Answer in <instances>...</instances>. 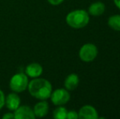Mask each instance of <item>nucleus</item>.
Returning <instances> with one entry per match:
<instances>
[{
  "instance_id": "1",
  "label": "nucleus",
  "mask_w": 120,
  "mask_h": 119,
  "mask_svg": "<svg viewBox=\"0 0 120 119\" xmlns=\"http://www.w3.org/2000/svg\"><path fill=\"white\" fill-rule=\"evenodd\" d=\"M27 89L30 95L37 100H46L50 98L52 92V86L48 80L38 77L29 82Z\"/></svg>"
},
{
  "instance_id": "2",
  "label": "nucleus",
  "mask_w": 120,
  "mask_h": 119,
  "mask_svg": "<svg viewBox=\"0 0 120 119\" xmlns=\"http://www.w3.org/2000/svg\"><path fill=\"white\" fill-rule=\"evenodd\" d=\"M90 16L87 11L82 9L74 10L67 14L65 21L70 27L75 29H82L88 25Z\"/></svg>"
},
{
  "instance_id": "3",
  "label": "nucleus",
  "mask_w": 120,
  "mask_h": 119,
  "mask_svg": "<svg viewBox=\"0 0 120 119\" xmlns=\"http://www.w3.org/2000/svg\"><path fill=\"white\" fill-rule=\"evenodd\" d=\"M29 78L25 73H17L10 79L9 87L13 92L21 93L25 91L28 87Z\"/></svg>"
},
{
  "instance_id": "4",
  "label": "nucleus",
  "mask_w": 120,
  "mask_h": 119,
  "mask_svg": "<svg viewBox=\"0 0 120 119\" xmlns=\"http://www.w3.org/2000/svg\"><path fill=\"white\" fill-rule=\"evenodd\" d=\"M98 55L97 47L93 43H85L80 47L79 56L80 60L86 63L92 62Z\"/></svg>"
},
{
  "instance_id": "5",
  "label": "nucleus",
  "mask_w": 120,
  "mask_h": 119,
  "mask_svg": "<svg viewBox=\"0 0 120 119\" xmlns=\"http://www.w3.org/2000/svg\"><path fill=\"white\" fill-rule=\"evenodd\" d=\"M51 101L56 106H60L67 104L70 100V94L65 88H58L52 90L51 94Z\"/></svg>"
},
{
  "instance_id": "6",
  "label": "nucleus",
  "mask_w": 120,
  "mask_h": 119,
  "mask_svg": "<svg viewBox=\"0 0 120 119\" xmlns=\"http://www.w3.org/2000/svg\"><path fill=\"white\" fill-rule=\"evenodd\" d=\"M79 119H98L97 110L93 106L90 105H86L81 107L79 111L78 112Z\"/></svg>"
},
{
  "instance_id": "7",
  "label": "nucleus",
  "mask_w": 120,
  "mask_h": 119,
  "mask_svg": "<svg viewBox=\"0 0 120 119\" xmlns=\"http://www.w3.org/2000/svg\"><path fill=\"white\" fill-rule=\"evenodd\" d=\"M14 116L16 119H34L35 115L33 108L27 105H20L14 111Z\"/></svg>"
},
{
  "instance_id": "8",
  "label": "nucleus",
  "mask_w": 120,
  "mask_h": 119,
  "mask_svg": "<svg viewBox=\"0 0 120 119\" xmlns=\"http://www.w3.org/2000/svg\"><path fill=\"white\" fill-rule=\"evenodd\" d=\"M5 106L10 110L14 112L21 105V98L16 92L8 94L5 96Z\"/></svg>"
},
{
  "instance_id": "9",
  "label": "nucleus",
  "mask_w": 120,
  "mask_h": 119,
  "mask_svg": "<svg viewBox=\"0 0 120 119\" xmlns=\"http://www.w3.org/2000/svg\"><path fill=\"white\" fill-rule=\"evenodd\" d=\"M43 67L38 63H31L25 67V73L32 78H38L43 73Z\"/></svg>"
},
{
  "instance_id": "10",
  "label": "nucleus",
  "mask_w": 120,
  "mask_h": 119,
  "mask_svg": "<svg viewBox=\"0 0 120 119\" xmlns=\"http://www.w3.org/2000/svg\"><path fill=\"white\" fill-rule=\"evenodd\" d=\"M35 118H43L48 113L49 105L46 100H40L33 108Z\"/></svg>"
},
{
  "instance_id": "11",
  "label": "nucleus",
  "mask_w": 120,
  "mask_h": 119,
  "mask_svg": "<svg viewBox=\"0 0 120 119\" xmlns=\"http://www.w3.org/2000/svg\"><path fill=\"white\" fill-rule=\"evenodd\" d=\"M105 11V5L102 2H95L89 6L87 12L92 16H100Z\"/></svg>"
},
{
  "instance_id": "12",
  "label": "nucleus",
  "mask_w": 120,
  "mask_h": 119,
  "mask_svg": "<svg viewBox=\"0 0 120 119\" xmlns=\"http://www.w3.org/2000/svg\"><path fill=\"white\" fill-rule=\"evenodd\" d=\"M79 84V78L76 73H70L65 78L64 82V87L68 90H74L78 87Z\"/></svg>"
},
{
  "instance_id": "13",
  "label": "nucleus",
  "mask_w": 120,
  "mask_h": 119,
  "mask_svg": "<svg viewBox=\"0 0 120 119\" xmlns=\"http://www.w3.org/2000/svg\"><path fill=\"white\" fill-rule=\"evenodd\" d=\"M107 24L113 30L120 31V15H113L109 16Z\"/></svg>"
},
{
  "instance_id": "14",
  "label": "nucleus",
  "mask_w": 120,
  "mask_h": 119,
  "mask_svg": "<svg viewBox=\"0 0 120 119\" xmlns=\"http://www.w3.org/2000/svg\"><path fill=\"white\" fill-rule=\"evenodd\" d=\"M68 110L63 105L58 106L53 111V118L55 119H66Z\"/></svg>"
},
{
  "instance_id": "15",
  "label": "nucleus",
  "mask_w": 120,
  "mask_h": 119,
  "mask_svg": "<svg viewBox=\"0 0 120 119\" xmlns=\"http://www.w3.org/2000/svg\"><path fill=\"white\" fill-rule=\"evenodd\" d=\"M78 118H79L78 112L74 111V110H70V111L67 112L66 119H78Z\"/></svg>"
},
{
  "instance_id": "16",
  "label": "nucleus",
  "mask_w": 120,
  "mask_h": 119,
  "mask_svg": "<svg viewBox=\"0 0 120 119\" xmlns=\"http://www.w3.org/2000/svg\"><path fill=\"white\" fill-rule=\"evenodd\" d=\"M5 105V95L3 91L0 89V110L3 108Z\"/></svg>"
},
{
  "instance_id": "17",
  "label": "nucleus",
  "mask_w": 120,
  "mask_h": 119,
  "mask_svg": "<svg viewBox=\"0 0 120 119\" xmlns=\"http://www.w3.org/2000/svg\"><path fill=\"white\" fill-rule=\"evenodd\" d=\"M65 0H48V2L52 6H58V5L61 4Z\"/></svg>"
},
{
  "instance_id": "18",
  "label": "nucleus",
  "mask_w": 120,
  "mask_h": 119,
  "mask_svg": "<svg viewBox=\"0 0 120 119\" xmlns=\"http://www.w3.org/2000/svg\"><path fill=\"white\" fill-rule=\"evenodd\" d=\"M15 118L14 113H7L3 116V119H12Z\"/></svg>"
},
{
  "instance_id": "19",
  "label": "nucleus",
  "mask_w": 120,
  "mask_h": 119,
  "mask_svg": "<svg viewBox=\"0 0 120 119\" xmlns=\"http://www.w3.org/2000/svg\"><path fill=\"white\" fill-rule=\"evenodd\" d=\"M114 3L116 7L120 10V0H114Z\"/></svg>"
}]
</instances>
